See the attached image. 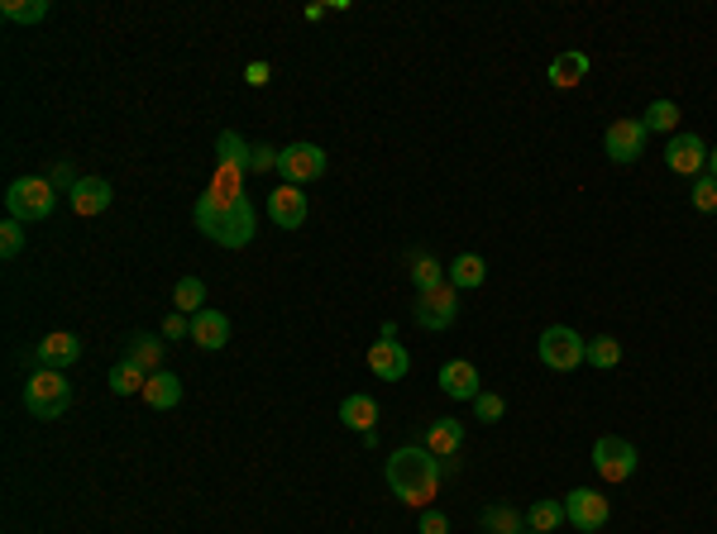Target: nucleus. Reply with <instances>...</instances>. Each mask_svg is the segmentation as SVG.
Here are the masks:
<instances>
[{
	"label": "nucleus",
	"instance_id": "f8f14e48",
	"mask_svg": "<svg viewBox=\"0 0 717 534\" xmlns=\"http://www.w3.org/2000/svg\"><path fill=\"white\" fill-rule=\"evenodd\" d=\"M665 167L679 177H703V167H708V143H703L699 134H669Z\"/></svg>",
	"mask_w": 717,
	"mask_h": 534
},
{
	"label": "nucleus",
	"instance_id": "cd10ccee",
	"mask_svg": "<svg viewBox=\"0 0 717 534\" xmlns=\"http://www.w3.org/2000/svg\"><path fill=\"white\" fill-rule=\"evenodd\" d=\"M559 525H565V501H536L526 511V530H536V534H555Z\"/></svg>",
	"mask_w": 717,
	"mask_h": 534
},
{
	"label": "nucleus",
	"instance_id": "39448f33",
	"mask_svg": "<svg viewBox=\"0 0 717 534\" xmlns=\"http://www.w3.org/2000/svg\"><path fill=\"white\" fill-rule=\"evenodd\" d=\"M536 354H541L550 372H574L589 354V339H579V330H569V325H550L541 344H536Z\"/></svg>",
	"mask_w": 717,
	"mask_h": 534
},
{
	"label": "nucleus",
	"instance_id": "ea45409f",
	"mask_svg": "<svg viewBox=\"0 0 717 534\" xmlns=\"http://www.w3.org/2000/svg\"><path fill=\"white\" fill-rule=\"evenodd\" d=\"M708 173L717 177V149H708Z\"/></svg>",
	"mask_w": 717,
	"mask_h": 534
},
{
	"label": "nucleus",
	"instance_id": "7ed1b4c3",
	"mask_svg": "<svg viewBox=\"0 0 717 534\" xmlns=\"http://www.w3.org/2000/svg\"><path fill=\"white\" fill-rule=\"evenodd\" d=\"M24 406H29L34 420H58V416H67V406H72V382H67V372H58V368L29 372V382H24Z\"/></svg>",
	"mask_w": 717,
	"mask_h": 534
},
{
	"label": "nucleus",
	"instance_id": "5701e85b",
	"mask_svg": "<svg viewBox=\"0 0 717 534\" xmlns=\"http://www.w3.org/2000/svg\"><path fill=\"white\" fill-rule=\"evenodd\" d=\"M163 348L167 344L159 334H135V339H129V348H125V358L135 363L139 372H149V378H153V372H163Z\"/></svg>",
	"mask_w": 717,
	"mask_h": 534
},
{
	"label": "nucleus",
	"instance_id": "423d86ee",
	"mask_svg": "<svg viewBox=\"0 0 717 534\" xmlns=\"http://www.w3.org/2000/svg\"><path fill=\"white\" fill-rule=\"evenodd\" d=\"M637 463H641L637 444L621 440V434H603V440L593 444V468H598V478L613 482V487H617V482H631Z\"/></svg>",
	"mask_w": 717,
	"mask_h": 534
},
{
	"label": "nucleus",
	"instance_id": "c756f323",
	"mask_svg": "<svg viewBox=\"0 0 717 534\" xmlns=\"http://www.w3.org/2000/svg\"><path fill=\"white\" fill-rule=\"evenodd\" d=\"M143 382H149V372H139L129 358H120L111 368V392L115 396H135V392H143Z\"/></svg>",
	"mask_w": 717,
	"mask_h": 534
},
{
	"label": "nucleus",
	"instance_id": "9b49d317",
	"mask_svg": "<svg viewBox=\"0 0 717 534\" xmlns=\"http://www.w3.org/2000/svg\"><path fill=\"white\" fill-rule=\"evenodd\" d=\"M645 139H651V134H645L641 119H613L607 134H603V153L613 157L617 167H627V163H637V157H641Z\"/></svg>",
	"mask_w": 717,
	"mask_h": 534
},
{
	"label": "nucleus",
	"instance_id": "aec40b11",
	"mask_svg": "<svg viewBox=\"0 0 717 534\" xmlns=\"http://www.w3.org/2000/svg\"><path fill=\"white\" fill-rule=\"evenodd\" d=\"M445 282H450L454 291L483 287V282H488V263L478 258V253H460V258H450V267H445Z\"/></svg>",
	"mask_w": 717,
	"mask_h": 534
},
{
	"label": "nucleus",
	"instance_id": "a878e982",
	"mask_svg": "<svg viewBox=\"0 0 717 534\" xmlns=\"http://www.w3.org/2000/svg\"><path fill=\"white\" fill-rule=\"evenodd\" d=\"M440 282H445V263L430 258V253H416V258H412V287H416V296H422V291H436Z\"/></svg>",
	"mask_w": 717,
	"mask_h": 534
},
{
	"label": "nucleus",
	"instance_id": "bb28decb",
	"mask_svg": "<svg viewBox=\"0 0 717 534\" xmlns=\"http://www.w3.org/2000/svg\"><path fill=\"white\" fill-rule=\"evenodd\" d=\"M173 306L183 315H201L206 310V282H201V277H183V282L173 287Z\"/></svg>",
	"mask_w": 717,
	"mask_h": 534
},
{
	"label": "nucleus",
	"instance_id": "a19ab883",
	"mask_svg": "<svg viewBox=\"0 0 717 534\" xmlns=\"http://www.w3.org/2000/svg\"><path fill=\"white\" fill-rule=\"evenodd\" d=\"M526 534H536V530H526Z\"/></svg>",
	"mask_w": 717,
	"mask_h": 534
},
{
	"label": "nucleus",
	"instance_id": "f257e3e1",
	"mask_svg": "<svg viewBox=\"0 0 717 534\" xmlns=\"http://www.w3.org/2000/svg\"><path fill=\"white\" fill-rule=\"evenodd\" d=\"M197 229L221 249H244L254 239L259 220H254V205H249L244 191L239 196H215V191H206L197 201Z\"/></svg>",
	"mask_w": 717,
	"mask_h": 534
},
{
	"label": "nucleus",
	"instance_id": "58836bf2",
	"mask_svg": "<svg viewBox=\"0 0 717 534\" xmlns=\"http://www.w3.org/2000/svg\"><path fill=\"white\" fill-rule=\"evenodd\" d=\"M244 81H249V87H263V81H268V63H249L244 67Z\"/></svg>",
	"mask_w": 717,
	"mask_h": 534
},
{
	"label": "nucleus",
	"instance_id": "4be33fe9",
	"mask_svg": "<svg viewBox=\"0 0 717 534\" xmlns=\"http://www.w3.org/2000/svg\"><path fill=\"white\" fill-rule=\"evenodd\" d=\"M143 400H149L153 410H173L177 400H183V378H177V372H153L149 382H143Z\"/></svg>",
	"mask_w": 717,
	"mask_h": 534
},
{
	"label": "nucleus",
	"instance_id": "473e14b6",
	"mask_svg": "<svg viewBox=\"0 0 717 534\" xmlns=\"http://www.w3.org/2000/svg\"><path fill=\"white\" fill-rule=\"evenodd\" d=\"M689 201H693V211H699V215H717V177H713V173L693 177Z\"/></svg>",
	"mask_w": 717,
	"mask_h": 534
},
{
	"label": "nucleus",
	"instance_id": "72a5a7b5",
	"mask_svg": "<svg viewBox=\"0 0 717 534\" xmlns=\"http://www.w3.org/2000/svg\"><path fill=\"white\" fill-rule=\"evenodd\" d=\"M474 416L483 420V424H498L502 416H507V400H502L498 392H478L474 396Z\"/></svg>",
	"mask_w": 717,
	"mask_h": 534
},
{
	"label": "nucleus",
	"instance_id": "4c0bfd02",
	"mask_svg": "<svg viewBox=\"0 0 717 534\" xmlns=\"http://www.w3.org/2000/svg\"><path fill=\"white\" fill-rule=\"evenodd\" d=\"M422 534H450V520H445V511H422Z\"/></svg>",
	"mask_w": 717,
	"mask_h": 534
},
{
	"label": "nucleus",
	"instance_id": "dca6fc26",
	"mask_svg": "<svg viewBox=\"0 0 717 534\" xmlns=\"http://www.w3.org/2000/svg\"><path fill=\"white\" fill-rule=\"evenodd\" d=\"M440 392H445L450 400H474L483 386H478V368L474 363H464V358H450L445 368H440Z\"/></svg>",
	"mask_w": 717,
	"mask_h": 534
},
{
	"label": "nucleus",
	"instance_id": "c85d7f7f",
	"mask_svg": "<svg viewBox=\"0 0 717 534\" xmlns=\"http://www.w3.org/2000/svg\"><path fill=\"white\" fill-rule=\"evenodd\" d=\"M483 530L488 534H526V516L512 511V506H488V511H483Z\"/></svg>",
	"mask_w": 717,
	"mask_h": 534
},
{
	"label": "nucleus",
	"instance_id": "4468645a",
	"mask_svg": "<svg viewBox=\"0 0 717 534\" xmlns=\"http://www.w3.org/2000/svg\"><path fill=\"white\" fill-rule=\"evenodd\" d=\"M268 220L278 229H302L306 225V191L302 187H282L268 191Z\"/></svg>",
	"mask_w": 717,
	"mask_h": 534
},
{
	"label": "nucleus",
	"instance_id": "6e6552de",
	"mask_svg": "<svg viewBox=\"0 0 717 534\" xmlns=\"http://www.w3.org/2000/svg\"><path fill=\"white\" fill-rule=\"evenodd\" d=\"M454 315H460V291L450 282H440L436 291H422L412 306V320L422 325V330H450Z\"/></svg>",
	"mask_w": 717,
	"mask_h": 534
},
{
	"label": "nucleus",
	"instance_id": "e433bc0d",
	"mask_svg": "<svg viewBox=\"0 0 717 534\" xmlns=\"http://www.w3.org/2000/svg\"><path fill=\"white\" fill-rule=\"evenodd\" d=\"M278 153H282V149H268V143H254V173H278Z\"/></svg>",
	"mask_w": 717,
	"mask_h": 534
},
{
	"label": "nucleus",
	"instance_id": "f03ea898",
	"mask_svg": "<svg viewBox=\"0 0 717 534\" xmlns=\"http://www.w3.org/2000/svg\"><path fill=\"white\" fill-rule=\"evenodd\" d=\"M388 487L398 501L416 506V511H430V501L440 492V458L430 448H412V444L398 448L388 458Z\"/></svg>",
	"mask_w": 717,
	"mask_h": 534
},
{
	"label": "nucleus",
	"instance_id": "7c9ffc66",
	"mask_svg": "<svg viewBox=\"0 0 717 534\" xmlns=\"http://www.w3.org/2000/svg\"><path fill=\"white\" fill-rule=\"evenodd\" d=\"M583 363H593L598 372L617 368V363H621V344H617L613 334H598V339H589V354H583Z\"/></svg>",
	"mask_w": 717,
	"mask_h": 534
},
{
	"label": "nucleus",
	"instance_id": "f704fd0d",
	"mask_svg": "<svg viewBox=\"0 0 717 534\" xmlns=\"http://www.w3.org/2000/svg\"><path fill=\"white\" fill-rule=\"evenodd\" d=\"M20 253H24V225L20 220H5V225H0V258H20Z\"/></svg>",
	"mask_w": 717,
	"mask_h": 534
},
{
	"label": "nucleus",
	"instance_id": "a211bd4d",
	"mask_svg": "<svg viewBox=\"0 0 717 534\" xmlns=\"http://www.w3.org/2000/svg\"><path fill=\"white\" fill-rule=\"evenodd\" d=\"M191 344L197 348H206V354H215V348H225L230 344V320H225L221 310H201V315H191Z\"/></svg>",
	"mask_w": 717,
	"mask_h": 534
},
{
	"label": "nucleus",
	"instance_id": "2f4dec72",
	"mask_svg": "<svg viewBox=\"0 0 717 534\" xmlns=\"http://www.w3.org/2000/svg\"><path fill=\"white\" fill-rule=\"evenodd\" d=\"M48 0H5V5H0V15L5 20H15V24H39V20H48Z\"/></svg>",
	"mask_w": 717,
	"mask_h": 534
},
{
	"label": "nucleus",
	"instance_id": "f3484780",
	"mask_svg": "<svg viewBox=\"0 0 717 534\" xmlns=\"http://www.w3.org/2000/svg\"><path fill=\"white\" fill-rule=\"evenodd\" d=\"M111 201H115V191H111V181H105V177H81L77 187L67 191V205L77 215H101Z\"/></svg>",
	"mask_w": 717,
	"mask_h": 534
},
{
	"label": "nucleus",
	"instance_id": "c9c22d12",
	"mask_svg": "<svg viewBox=\"0 0 717 534\" xmlns=\"http://www.w3.org/2000/svg\"><path fill=\"white\" fill-rule=\"evenodd\" d=\"M163 339H191V320H187L183 310H173V315L163 320Z\"/></svg>",
	"mask_w": 717,
	"mask_h": 534
},
{
	"label": "nucleus",
	"instance_id": "b1692460",
	"mask_svg": "<svg viewBox=\"0 0 717 534\" xmlns=\"http://www.w3.org/2000/svg\"><path fill=\"white\" fill-rule=\"evenodd\" d=\"M583 77H589V53H559L550 63V87H559V91L579 87Z\"/></svg>",
	"mask_w": 717,
	"mask_h": 534
},
{
	"label": "nucleus",
	"instance_id": "20e7f679",
	"mask_svg": "<svg viewBox=\"0 0 717 534\" xmlns=\"http://www.w3.org/2000/svg\"><path fill=\"white\" fill-rule=\"evenodd\" d=\"M53 205H58V191L48 187V177H20V181H10V191H5V211H10V220H20V225L48 220Z\"/></svg>",
	"mask_w": 717,
	"mask_h": 534
},
{
	"label": "nucleus",
	"instance_id": "412c9836",
	"mask_svg": "<svg viewBox=\"0 0 717 534\" xmlns=\"http://www.w3.org/2000/svg\"><path fill=\"white\" fill-rule=\"evenodd\" d=\"M215 153H221V167H230V173H254V149H249L244 139H239L235 129H221V139H215Z\"/></svg>",
	"mask_w": 717,
	"mask_h": 534
},
{
	"label": "nucleus",
	"instance_id": "1a4fd4ad",
	"mask_svg": "<svg viewBox=\"0 0 717 534\" xmlns=\"http://www.w3.org/2000/svg\"><path fill=\"white\" fill-rule=\"evenodd\" d=\"M607 516H613V506H607V496H603V492H593V487H574V492L565 496V525H574L579 534L603 530V525H607Z\"/></svg>",
	"mask_w": 717,
	"mask_h": 534
},
{
	"label": "nucleus",
	"instance_id": "393cba45",
	"mask_svg": "<svg viewBox=\"0 0 717 534\" xmlns=\"http://www.w3.org/2000/svg\"><path fill=\"white\" fill-rule=\"evenodd\" d=\"M641 125H645V134H675L679 129V105L675 101H651L645 105V115H641Z\"/></svg>",
	"mask_w": 717,
	"mask_h": 534
},
{
	"label": "nucleus",
	"instance_id": "6ab92c4d",
	"mask_svg": "<svg viewBox=\"0 0 717 534\" xmlns=\"http://www.w3.org/2000/svg\"><path fill=\"white\" fill-rule=\"evenodd\" d=\"M422 448H430V454H436V458H454V454H460V448H464V424L460 420H430L426 424V444Z\"/></svg>",
	"mask_w": 717,
	"mask_h": 534
},
{
	"label": "nucleus",
	"instance_id": "9d476101",
	"mask_svg": "<svg viewBox=\"0 0 717 534\" xmlns=\"http://www.w3.org/2000/svg\"><path fill=\"white\" fill-rule=\"evenodd\" d=\"M368 368H374V378H382V382H402L406 372H412V354L398 344V325H382V339L368 348Z\"/></svg>",
	"mask_w": 717,
	"mask_h": 534
},
{
	"label": "nucleus",
	"instance_id": "0eeeda50",
	"mask_svg": "<svg viewBox=\"0 0 717 534\" xmlns=\"http://www.w3.org/2000/svg\"><path fill=\"white\" fill-rule=\"evenodd\" d=\"M278 177L287 187H306V181H320L326 177V149L320 143H287L278 153Z\"/></svg>",
	"mask_w": 717,
	"mask_h": 534
},
{
	"label": "nucleus",
	"instance_id": "ddd939ff",
	"mask_svg": "<svg viewBox=\"0 0 717 534\" xmlns=\"http://www.w3.org/2000/svg\"><path fill=\"white\" fill-rule=\"evenodd\" d=\"M77 358H81V339H77V334H67V330L43 334L39 344H34V363H39V368H58V372H67Z\"/></svg>",
	"mask_w": 717,
	"mask_h": 534
},
{
	"label": "nucleus",
	"instance_id": "2eb2a0df",
	"mask_svg": "<svg viewBox=\"0 0 717 534\" xmlns=\"http://www.w3.org/2000/svg\"><path fill=\"white\" fill-rule=\"evenodd\" d=\"M340 420L350 424V430L364 434L368 448L378 444V400H374V396H358V392L344 396V400H340Z\"/></svg>",
	"mask_w": 717,
	"mask_h": 534
}]
</instances>
